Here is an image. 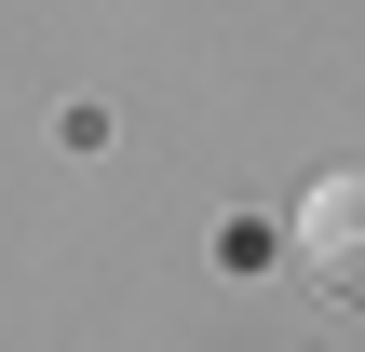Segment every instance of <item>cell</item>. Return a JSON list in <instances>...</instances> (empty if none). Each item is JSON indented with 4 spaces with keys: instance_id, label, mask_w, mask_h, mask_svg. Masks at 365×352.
<instances>
[{
    "instance_id": "cell-1",
    "label": "cell",
    "mask_w": 365,
    "mask_h": 352,
    "mask_svg": "<svg viewBox=\"0 0 365 352\" xmlns=\"http://www.w3.org/2000/svg\"><path fill=\"white\" fill-rule=\"evenodd\" d=\"M284 244H298V271H312L325 298H352V312H365V176H325V190L298 203Z\"/></svg>"
}]
</instances>
